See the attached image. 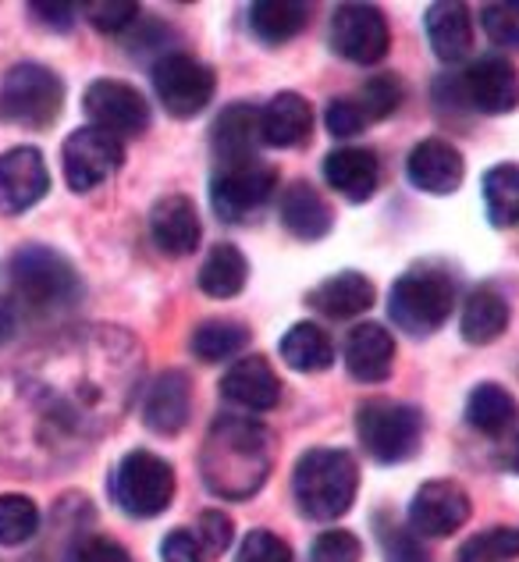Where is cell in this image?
Returning a JSON list of instances; mask_svg holds the SVG:
<instances>
[{"mask_svg":"<svg viewBox=\"0 0 519 562\" xmlns=\"http://www.w3.org/2000/svg\"><path fill=\"white\" fill-rule=\"evenodd\" d=\"M143 384V349L122 328H76L0 374V446L65 460L125 417Z\"/></svg>","mask_w":519,"mask_h":562,"instance_id":"1","label":"cell"},{"mask_svg":"<svg viewBox=\"0 0 519 562\" xmlns=\"http://www.w3.org/2000/svg\"><path fill=\"white\" fill-rule=\"evenodd\" d=\"M274 467V435L253 417H217L200 446V473L217 498L242 502L267 484Z\"/></svg>","mask_w":519,"mask_h":562,"instance_id":"2","label":"cell"},{"mask_svg":"<svg viewBox=\"0 0 519 562\" xmlns=\"http://www.w3.org/2000/svg\"><path fill=\"white\" fill-rule=\"evenodd\" d=\"M11 306L14 314H29L36 321L61 317L76 310L86 295V285L71 263L54 254L50 246H22L11 257Z\"/></svg>","mask_w":519,"mask_h":562,"instance_id":"3","label":"cell"},{"mask_svg":"<svg viewBox=\"0 0 519 562\" xmlns=\"http://www.w3.org/2000/svg\"><path fill=\"white\" fill-rule=\"evenodd\" d=\"M360 492V467L346 449H309L292 470V495L303 516L320 524L342 520Z\"/></svg>","mask_w":519,"mask_h":562,"instance_id":"4","label":"cell"},{"mask_svg":"<svg viewBox=\"0 0 519 562\" xmlns=\"http://www.w3.org/2000/svg\"><path fill=\"white\" fill-rule=\"evenodd\" d=\"M455 310V278L438 263H417L406 274H398L388 295V314L398 331L413 338L435 335Z\"/></svg>","mask_w":519,"mask_h":562,"instance_id":"5","label":"cell"},{"mask_svg":"<svg viewBox=\"0 0 519 562\" xmlns=\"http://www.w3.org/2000/svg\"><path fill=\"white\" fill-rule=\"evenodd\" d=\"M356 435L370 460L406 463L417 456L424 438V413L395 398H366L356 409Z\"/></svg>","mask_w":519,"mask_h":562,"instance_id":"6","label":"cell"},{"mask_svg":"<svg viewBox=\"0 0 519 562\" xmlns=\"http://www.w3.org/2000/svg\"><path fill=\"white\" fill-rule=\"evenodd\" d=\"M65 82L47 65H14L0 82V122L29 132L50 128L61 117Z\"/></svg>","mask_w":519,"mask_h":562,"instance_id":"7","label":"cell"},{"mask_svg":"<svg viewBox=\"0 0 519 562\" xmlns=\"http://www.w3.org/2000/svg\"><path fill=\"white\" fill-rule=\"evenodd\" d=\"M111 495L117 509H125L136 520L160 516L174 498V470L157 452L136 449L128 452L111 473Z\"/></svg>","mask_w":519,"mask_h":562,"instance_id":"8","label":"cell"},{"mask_svg":"<svg viewBox=\"0 0 519 562\" xmlns=\"http://www.w3.org/2000/svg\"><path fill=\"white\" fill-rule=\"evenodd\" d=\"M214 71L192 54H165L154 65V93L171 117H196L214 100Z\"/></svg>","mask_w":519,"mask_h":562,"instance_id":"9","label":"cell"},{"mask_svg":"<svg viewBox=\"0 0 519 562\" xmlns=\"http://www.w3.org/2000/svg\"><path fill=\"white\" fill-rule=\"evenodd\" d=\"M125 160V146L122 139H114L111 132L103 128H76L61 146V168H65V182L76 192H89L100 182H108L111 175L122 168Z\"/></svg>","mask_w":519,"mask_h":562,"instance_id":"10","label":"cell"},{"mask_svg":"<svg viewBox=\"0 0 519 562\" xmlns=\"http://www.w3.org/2000/svg\"><path fill=\"white\" fill-rule=\"evenodd\" d=\"M274 189H278V171L271 165H263V160L221 168L211 179V206L221 221H246L271 200Z\"/></svg>","mask_w":519,"mask_h":562,"instance_id":"11","label":"cell"},{"mask_svg":"<svg viewBox=\"0 0 519 562\" xmlns=\"http://www.w3.org/2000/svg\"><path fill=\"white\" fill-rule=\"evenodd\" d=\"M331 47L352 65H377L392 47L384 11L374 4H342L331 19Z\"/></svg>","mask_w":519,"mask_h":562,"instance_id":"12","label":"cell"},{"mask_svg":"<svg viewBox=\"0 0 519 562\" xmlns=\"http://www.w3.org/2000/svg\"><path fill=\"white\" fill-rule=\"evenodd\" d=\"M86 114L93 117V128L111 132V136H143L150 125V103L128 82L97 79L82 97Z\"/></svg>","mask_w":519,"mask_h":562,"instance_id":"13","label":"cell"},{"mask_svg":"<svg viewBox=\"0 0 519 562\" xmlns=\"http://www.w3.org/2000/svg\"><path fill=\"white\" fill-rule=\"evenodd\" d=\"M50 189L47 160L36 146H11L0 154V214L19 217L36 206Z\"/></svg>","mask_w":519,"mask_h":562,"instance_id":"14","label":"cell"},{"mask_svg":"<svg viewBox=\"0 0 519 562\" xmlns=\"http://www.w3.org/2000/svg\"><path fill=\"white\" fill-rule=\"evenodd\" d=\"M470 520V495L455 481H427L409 502V527L420 538H449Z\"/></svg>","mask_w":519,"mask_h":562,"instance_id":"15","label":"cell"},{"mask_svg":"<svg viewBox=\"0 0 519 562\" xmlns=\"http://www.w3.org/2000/svg\"><path fill=\"white\" fill-rule=\"evenodd\" d=\"M150 239L165 257H189L200 249L203 239V225H200V211L189 196H165L154 203L150 211Z\"/></svg>","mask_w":519,"mask_h":562,"instance_id":"16","label":"cell"},{"mask_svg":"<svg viewBox=\"0 0 519 562\" xmlns=\"http://www.w3.org/2000/svg\"><path fill=\"white\" fill-rule=\"evenodd\" d=\"M192 413V381L182 371H165L143 392V424L154 435H178Z\"/></svg>","mask_w":519,"mask_h":562,"instance_id":"17","label":"cell"},{"mask_svg":"<svg viewBox=\"0 0 519 562\" xmlns=\"http://www.w3.org/2000/svg\"><path fill=\"white\" fill-rule=\"evenodd\" d=\"M470 108L481 114H509L519 108V71L506 57H481L466 76Z\"/></svg>","mask_w":519,"mask_h":562,"instance_id":"18","label":"cell"},{"mask_svg":"<svg viewBox=\"0 0 519 562\" xmlns=\"http://www.w3.org/2000/svg\"><path fill=\"white\" fill-rule=\"evenodd\" d=\"M260 111L249 108V103H232L228 111L217 114V122L211 128V146L214 157L221 160V168H235V165H249V160H260Z\"/></svg>","mask_w":519,"mask_h":562,"instance_id":"19","label":"cell"},{"mask_svg":"<svg viewBox=\"0 0 519 562\" xmlns=\"http://www.w3.org/2000/svg\"><path fill=\"white\" fill-rule=\"evenodd\" d=\"M409 182L420 192H431V196H449V192L459 189L466 175L463 154L455 150L452 143L444 139H424L413 146V154L406 160Z\"/></svg>","mask_w":519,"mask_h":562,"instance_id":"20","label":"cell"},{"mask_svg":"<svg viewBox=\"0 0 519 562\" xmlns=\"http://www.w3.org/2000/svg\"><path fill=\"white\" fill-rule=\"evenodd\" d=\"M221 395L232 406L267 413L281 403V381L274 374V367L263 357H242L228 367V374L221 378Z\"/></svg>","mask_w":519,"mask_h":562,"instance_id":"21","label":"cell"},{"mask_svg":"<svg viewBox=\"0 0 519 562\" xmlns=\"http://www.w3.org/2000/svg\"><path fill=\"white\" fill-rule=\"evenodd\" d=\"M342 357H346V367L356 381L381 384L392 378L395 338H392V331H384L381 324H356V328L346 335Z\"/></svg>","mask_w":519,"mask_h":562,"instance_id":"22","label":"cell"},{"mask_svg":"<svg viewBox=\"0 0 519 562\" xmlns=\"http://www.w3.org/2000/svg\"><path fill=\"white\" fill-rule=\"evenodd\" d=\"M324 179H328V186L349 203H366L377 192L381 168H377L374 150L342 146V150H331L324 157Z\"/></svg>","mask_w":519,"mask_h":562,"instance_id":"23","label":"cell"},{"mask_svg":"<svg viewBox=\"0 0 519 562\" xmlns=\"http://www.w3.org/2000/svg\"><path fill=\"white\" fill-rule=\"evenodd\" d=\"M309 132H314V108L300 93H278L260 111V136L274 150L303 146L309 139Z\"/></svg>","mask_w":519,"mask_h":562,"instance_id":"24","label":"cell"},{"mask_svg":"<svg viewBox=\"0 0 519 562\" xmlns=\"http://www.w3.org/2000/svg\"><path fill=\"white\" fill-rule=\"evenodd\" d=\"M424 25H427V40H431L435 54L444 65L463 61V57L470 54L473 19H470L466 4H459V0H438V4L427 8Z\"/></svg>","mask_w":519,"mask_h":562,"instance_id":"25","label":"cell"},{"mask_svg":"<svg viewBox=\"0 0 519 562\" xmlns=\"http://www.w3.org/2000/svg\"><path fill=\"white\" fill-rule=\"evenodd\" d=\"M309 303L314 310H320L324 317L331 321H349V317H360L363 310L374 306V281L360 271H338L328 281L309 292Z\"/></svg>","mask_w":519,"mask_h":562,"instance_id":"26","label":"cell"},{"mask_svg":"<svg viewBox=\"0 0 519 562\" xmlns=\"http://www.w3.org/2000/svg\"><path fill=\"white\" fill-rule=\"evenodd\" d=\"M331 206L324 203L320 192L309 182H292L281 196V225H285L295 239L317 243L331 232Z\"/></svg>","mask_w":519,"mask_h":562,"instance_id":"27","label":"cell"},{"mask_svg":"<svg viewBox=\"0 0 519 562\" xmlns=\"http://www.w3.org/2000/svg\"><path fill=\"white\" fill-rule=\"evenodd\" d=\"M509 328V303L506 295L492 285H481L470 292V300L463 303V317H459V331L470 346H487L501 338V331Z\"/></svg>","mask_w":519,"mask_h":562,"instance_id":"28","label":"cell"},{"mask_svg":"<svg viewBox=\"0 0 519 562\" xmlns=\"http://www.w3.org/2000/svg\"><path fill=\"white\" fill-rule=\"evenodd\" d=\"M281 357L300 374H324L335 363V346L331 335L314 321H300L292 324L281 338Z\"/></svg>","mask_w":519,"mask_h":562,"instance_id":"29","label":"cell"},{"mask_svg":"<svg viewBox=\"0 0 519 562\" xmlns=\"http://www.w3.org/2000/svg\"><path fill=\"white\" fill-rule=\"evenodd\" d=\"M519 406L509 389H501L495 381H484L470 392L466 398V420L473 431H481L487 438H501L516 424Z\"/></svg>","mask_w":519,"mask_h":562,"instance_id":"30","label":"cell"},{"mask_svg":"<svg viewBox=\"0 0 519 562\" xmlns=\"http://www.w3.org/2000/svg\"><path fill=\"white\" fill-rule=\"evenodd\" d=\"M246 278H249V263L242 257V249L232 243H217L211 246V254L203 257L196 281L214 300H232V295H239L246 289Z\"/></svg>","mask_w":519,"mask_h":562,"instance_id":"31","label":"cell"},{"mask_svg":"<svg viewBox=\"0 0 519 562\" xmlns=\"http://www.w3.org/2000/svg\"><path fill=\"white\" fill-rule=\"evenodd\" d=\"M309 22V8L295 4V0H260L249 8V29L267 47H281V43L295 40Z\"/></svg>","mask_w":519,"mask_h":562,"instance_id":"32","label":"cell"},{"mask_svg":"<svg viewBox=\"0 0 519 562\" xmlns=\"http://www.w3.org/2000/svg\"><path fill=\"white\" fill-rule=\"evenodd\" d=\"M189 346L203 363H221V360L239 357V352L249 346V328L239 321H228V317H211V321L196 324Z\"/></svg>","mask_w":519,"mask_h":562,"instance_id":"33","label":"cell"},{"mask_svg":"<svg viewBox=\"0 0 519 562\" xmlns=\"http://www.w3.org/2000/svg\"><path fill=\"white\" fill-rule=\"evenodd\" d=\"M484 206L495 228L519 225V168L498 165L484 175Z\"/></svg>","mask_w":519,"mask_h":562,"instance_id":"34","label":"cell"},{"mask_svg":"<svg viewBox=\"0 0 519 562\" xmlns=\"http://www.w3.org/2000/svg\"><path fill=\"white\" fill-rule=\"evenodd\" d=\"M403 82H398L395 71H381V76H370L363 86H360V111L366 114V122H384V117H392L398 108H403Z\"/></svg>","mask_w":519,"mask_h":562,"instance_id":"35","label":"cell"},{"mask_svg":"<svg viewBox=\"0 0 519 562\" xmlns=\"http://www.w3.org/2000/svg\"><path fill=\"white\" fill-rule=\"evenodd\" d=\"M519 559V527H492L459 549V562H509Z\"/></svg>","mask_w":519,"mask_h":562,"instance_id":"36","label":"cell"},{"mask_svg":"<svg viewBox=\"0 0 519 562\" xmlns=\"http://www.w3.org/2000/svg\"><path fill=\"white\" fill-rule=\"evenodd\" d=\"M40 530V509L25 495H0V544H25Z\"/></svg>","mask_w":519,"mask_h":562,"instance_id":"37","label":"cell"},{"mask_svg":"<svg viewBox=\"0 0 519 562\" xmlns=\"http://www.w3.org/2000/svg\"><path fill=\"white\" fill-rule=\"evenodd\" d=\"M374 524H377L381 552L388 562H431L427 559V549L420 544V535H413V527H403L398 520H392L388 513H381Z\"/></svg>","mask_w":519,"mask_h":562,"instance_id":"38","label":"cell"},{"mask_svg":"<svg viewBox=\"0 0 519 562\" xmlns=\"http://www.w3.org/2000/svg\"><path fill=\"white\" fill-rule=\"evenodd\" d=\"M484 33L495 47L519 50V0H498V4H484L481 11Z\"/></svg>","mask_w":519,"mask_h":562,"instance_id":"39","label":"cell"},{"mask_svg":"<svg viewBox=\"0 0 519 562\" xmlns=\"http://www.w3.org/2000/svg\"><path fill=\"white\" fill-rule=\"evenodd\" d=\"M82 11L89 25L100 33H125L139 19V4H132V0H89Z\"/></svg>","mask_w":519,"mask_h":562,"instance_id":"40","label":"cell"},{"mask_svg":"<svg viewBox=\"0 0 519 562\" xmlns=\"http://www.w3.org/2000/svg\"><path fill=\"white\" fill-rule=\"evenodd\" d=\"M360 559H363V544L349 530H324L309 544V562H360Z\"/></svg>","mask_w":519,"mask_h":562,"instance_id":"41","label":"cell"},{"mask_svg":"<svg viewBox=\"0 0 519 562\" xmlns=\"http://www.w3.org/2000/svg\"><path fill=\"white\" fill-rule=\"evenodd\" d=\"M160 559L165 562H211V549L203 544L196 527H178L160 541Z\"/></svg>","mask_w":519,"mask_h":562,"instance_id":"42","label":"cell"},{"mask_svg":"<svg viewBox=\"0 0 519 562\" xmlns=\"http://www.w3.org/2000/svg\"><path fill=\"white\" fill-rule=\"evenodd\" d=\"M235 562H292V549L285 538L271 535V530H249Z\"/></svg>","mask_w":519,"mask_h":562,"instance_id":"43","label":"cell"},{"mask_svg":"<svg viewBox=\"0 0 519 562\" xmlns=\"http://www.w3.org/2000/svg\"><path fill=\"white\" fill-rule=\"evenodd\" d=\"M324 125H328L331 136L352 139V136H360V132L366 128V114L360 111V103H356V100H331L328 114H324Z\"/></svg>","mask_w":519,"mask_h":562,"instance_id":"44","label":"cell"},{"mask_svg":"<svg viewBox=\"0 0 519 562\" xmlns=\"http://www.w3.org/2000/svg\"><path fill=\"white\" fill-rule=\"evenodd\" d=\"M196 530H200V538H203L206 549H211V559L225 555V552H228V544H232V538H235L232 520H228L225 513H217V509H206V513L200 516Z\"/></svg>","mask_w":519,"mask_h":562,"instance_id":"45","label":"cell"},{"mask_svg":"<svg viewBox=\"0 0 519 562\" xmlns=\"http://www.w3.org/2000/svg\"><path fill=\"white\" fill-rule=\"evenodd\" d=\"M68 562H132V555L125 552V544L111 538H86L71 549Z\"/></svg>","mask_w":519,"mask_h":562,"instance_id":"46","label":"cell"},{"mask_svg":"<svg viewBox=\"0 0 519 562\" xmlns=\"http://www.w3.org/2000/svg\"><path fill=\"white\" fill-rule=\"evenodd\" d=\"M29 19H36L43 29H54V33H68L71 25H76V4H54V0H33V4L25 8Z\"/></svg>","mask_w":519,"mask_h":562,"instance_id":"47","label":"cell"},{"mask_svg":"<svg viewBox=\"0 0 519 562\" xmlns=\"http://www.w3.org/2000/svg\"><path fill=\"white\" fill-rule=\"evenodd\" d=\"M435 103L441 111H459V108H470V97H466V82L463 76H441L435 82Z\"/></svg>","mask_w":519,"mask_h":562,"instance_id":"48","label":"cell"},{"mask_svg":"<svg viewBox=\"0 0 519 562\" xmlns=\"http://www.w3.org/2000/svg\"><path fill=\"white\" fill-rule=\"evenodd\" d=\"M14 331H19V314H14V306L4 300L0 303V346H4Z\"/></svg>","mask_w":519,"mask_h":562,"instance_id":"49","label":"cell"},{"mask_svg":"<svg viewBox=\"0 0 519 562\" xmlns=\"http://www.w3.org/2000/svg\"><path fill=\"white\" fill-rule=\"evenodd\" d=\"M509 463H512V470L519 473V441H516V446H512V460H509Z\"/></svg>","mask_w":519,"mask_h":562,"instance_id":"50","label":"cell"}]
</instances>
